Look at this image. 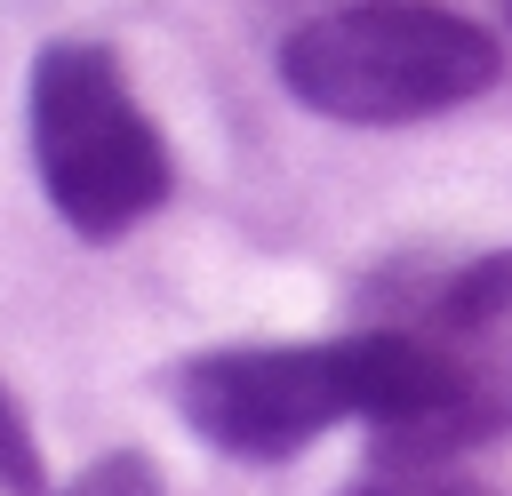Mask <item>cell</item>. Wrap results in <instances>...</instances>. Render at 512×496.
Segmentation results:
<instances>
[{"label": "cell", "instance_id": "3", "mask_svg": "<svg viewBox=\"0 0 512 496\" xmlns=\"http://www.w3.org/2000/svg\"><path fill=\"white\" fill-rule=\"evenodd\" d=\"M184 424L248 464H280L312 448L328 424L360 416V376H352V336L336 344H232L200 352L176 376Z\"/></svg>", "mask_w": 512, "mask_h": 496}, {"label": "cell", "instance_id": "6", "mask_svg": "<svg viewBox=\"0 0 512 496\" xmlns=\"http://www.w3.org/2000/svg\"><path fill=\"white\" fill-rule=\"evenodd\" d=\"M0 488H8V496H48L40 448H32V432L16 424V400H8V392H0Z\"/></svg>", "mask_w": 512, "mask_h": 496}, {"label": "cell", "instance_id": "2", "mask_svg": "<svg viewBox=\"0 0 512 496\" xmlns=\"http://www.w3.org/2000/svg\"><path fill=\"white\" fill-rule=\"evenodd\" d=\"M32 168L80 240H120L168 200V144L128 96L112 48L56 40L32 64Z\"/></svg>", "mask_w": 512, "mask_h": 496}, {"label": "cell", "instance_id": "5", "mask_svg": "<svg viewBox=\"0 0 512 496\" xmlns=\"http://www.w3.org/2000/svg\"><path fill=\"white\" fill-rule=\"evenodd\" d=\"M352 496H480L472 480H448L440 456H376V472Z\"/></svg>", "mask_w": 512, "mask_h": 496}, {"label": "cell", "instance_id": "4", "mask_svg": "<svg viewBox=\"0 0 512 496\" xmlns=\"http://www.w3.org/2000/svg\"><path fill=\"white\" fill-rule=\"evenodd\" d=\"M504 312H512V248L440 272L432 296H424V320H440V328H488V320H504Z\"/></svg>", "mask_w": 512, "mask_h": 496}, {"label": "cell", "instance_id": "7", "mask_svg": "<svg viewBox=\"0 0 512 496\" xmlns=\"http://www.w3.org/2000/svg\"><path fill=\"white\" fill-rule=\"evenodd\" d=\"M72 496H152V480H144V464H136V456H112V464H96Z\"/></svg>", "mask_w": 512, "mask_h": 496}, {"label": "cell", "instance_id": "8", "mask_svg": "<svg viewBox=\"0 0 512 496\" xmlns=\"http://www.w3.org/2000/svg\"><path fill=\"white\" fill-rule=\"evenodd\" d=\"M504 8H512V0H504Z\"/></svg>", "mask_w": 512, "mask_h": 496}, {"label": "cell", "instance_id": "1", "mask_svg": "<svg viewBox=\"0 0 512 496\" xmlns=\"http://www.w3.org/2000/svg\"><path fill=\"white\" fill-rule=\"evenodd\" d=\"M280 80L320 120L400 128L488 96L504 80V48L432 0H352L280 40Z\"/></svg>", "mask_w": 512, "mask_h": 496}]
</instances>
